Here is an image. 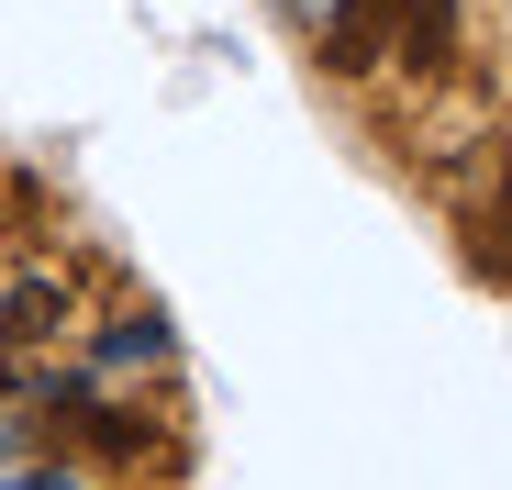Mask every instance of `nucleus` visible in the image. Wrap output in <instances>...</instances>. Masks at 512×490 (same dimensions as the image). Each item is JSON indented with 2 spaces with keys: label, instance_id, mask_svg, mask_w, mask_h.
<instances>
[{
  "label": "nucleus",
  "instance_id": "obj_1",
  "mask_svg": "<svg viewBox=\"0 0 512 490\" xmlns=\"http://www.w3.org/2000/svg\"><path fill=\"white\" fill-rule=\"evenodd\" d=\"M390 56V0H334V23H323V67L334 78H368Z\"/></svg>",
  "mask_w": 512,
  "mask_h": 490
},
{
  "label": "nucleus",
  "instance_id": "obj_2",
  "mask_svg": "<svg viewBox=\"0 0 512 490\" xmlns=\"http://www.w3.org/2000/svg\"><path fill=\"white\" fill-rule=\"evenodd\" d=\"M390 45L412 67H446L457 56V0H390Z\"/></svg>",
  "mask_w": 512,
  "mask_h": 490
},
{
  "label": "nucleus",
  "instance_id": "obj_3",
  "mask_svg": "<svg viewBox=\"0 0 512 490\" xmlns=\"http://www.w3.org/2000/svg\"><path fill=\"white\" fill-rule=\"evenodd\" d=\"M0 335H12V346L56 335V290H45V279H34V290H12V301H0Z\"/></svg>",
  "mask_w": 512,
  "mask_h": 490
},
{
  "label": "nucleus",
  "instance_id": "obj_4",
  "mask_svg": "<svg viewBox=\"0 0 512 490\" xmlns=\"http://www.w3.org/2000/svg\"><path fill=\"white\" fill-rule=\"evenodd\" d=\"M501 190H512V156H501Z\"/></svg>",
  "mask_w": 512,
  "mask_h": 490
}]
</instances>
